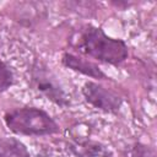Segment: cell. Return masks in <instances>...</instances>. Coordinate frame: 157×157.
Returning a JSON list of instances; mask_svg holds the SVG:
<instances>
[{
  "label": "cell",
  "mask_w": 157,
  "mask_h": 157,
  "mask_svg": "<svg viewBox=\"0 0 157 157\" xmlns=\"http://www.w3.org/2000/svg\"><path fill=\"white\" fill-rule=\"evenodd\" d=\"M6 126L20 135H50L59 131L58 124L45 112L33 108H17L5 114Z\"/></svg>",
  "instance_id": "cell-2"
},
{
  "label": "cell",
  "mask_w": 157,
  "mask_h": 157,
  "mask_svg": "<svg viewBox=\"0 0 157 157\" xmlns=\"http://www.w3.org/2000/svg\"><path fill=\"white\" fill-rule=\"evenodd\" d=\"M0 157H31V155L20 140L5 137L0 140Z\"/></svg>",
  "instance_id": "cell-7"
},
{
  "label": "cell",
  "mask_w": 157,
  "mask_h": 157,
  "mask_svg": "<svg viewBox=\"0 0 157 157\" xmlns=\"http://www.w3.org/2000/svg\"><path fill=\"white\" fill-rule=\"evenodd\" d=\"M70 150L76 157H112L109 150L91 140H75L70 145Z\"/></svg>",
  "instance_id": "cell-5"
},
{
  "label": "cell",
  "mask_w": 157,
  "mask_h": 157,
  "mask_svg": "<svg viewBox=\"0 0 157 157\" xmlns=\"http://www.w3.org/2000/svg\"><path fill=\"white\" fill-rule=\"evenodd\" d=\"M72 44L85 54L108 64H119L128 56V47L123 40L107 36L94 26H86L78 31L72 38Z\"/></svg>",
  "instance_id": "cell-1"
},
{
  "label": "cell",
  "mask_w": 157,
  "mask_h": 157,
  "mask_svg": "<svg viewBox=\"0 0 157 157\" xmlns=\"http://www.w3.org/2000/svg\"><path fill=\"white\" fill-rule=\"evenodd\" d=\"M82 93L90 104L104 112H115L121 105V98L117 93L94 82H86Z\"/></svg>",
  "instance_id": "cell-4"
},
{
  "label": "cell",
  "mask_w": 157,
  "mask_h": 157,
  "mask_svg": "<svg viewBox=\"0 0 157 157\" xmlns=\"http://www.w3.org/2000/svg\"><path fill=\"white\" fill-rule=\"evenodd\" d=\"M126 157H156L152 148L142 144H135L128 150Z\"/></svg>",
  "instance_id": "cell-8"
},
{
  "label": "cell",
  "mask_w": 157,
  "mask_h": 157,
  "mask_svg": "<svg viewBox=\"0 0 157 157\" xmlns=\"http://www.w3.org/2000/svg\"><path fill=\"white\" fill-rule=\"evenodd\" d=\"M12 83V74L5 63L0 60V92L7 90Z\"/></svg>",
  "instance_id": "cell-9"
},
{
  "label": "cell",
  "mask_w": 157,
  "mask_h": 157,
  "mask_svg": "<svg viewBox=\"0 0 157 157\" xmlns=\"http://www.w3.org/2000/svg\"><path fill=\"white\" fill-rule=\"evenodd\" d=\"M32 81L36 90L43 93L48 99L53 101L54 103L61 107H66L69 104L70 101L66 92L61 88V86L55 80L54 75L50 71H48V69L44 65L37 64L33 67Z\"/></svg>",
  "instance_id": "cell-3"
},
{
  "label": "cell",
  "mask_w": 157,
  "mask_h": 157,
  "mask_svg": "<svg viewBox=\"0 0 157 157\" xmlns=\"http://www.w3.org/2000/svg\"><path fill=\"white\" fill-rule=\"evenodd\" d=\"M63 63L65 66H67L75 71H78L81 74H85L87 76H91L94 78H104L105 77V75L98 69L97 65H94L93 63L87 61L82 58H78L74 54H70V53L64 54L63 55Z\"/></svg>",
  "instance_id": "cell-6"
}]
</instances>
